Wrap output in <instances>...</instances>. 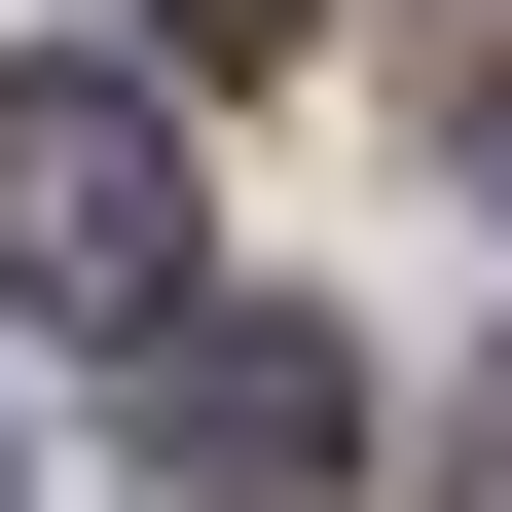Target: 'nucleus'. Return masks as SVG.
<instances>
[{"instance_id":"nucleus-1","label":"nucleus","mask_w":512,"mask_h":512,"mask_svg":"<svg viewBox=\"0 0 512 512\" xmlns=\"http://www.w3.org/2000/svg\"><path fill=\"white\" fill-rule=\"evenodd\" d=\"M0 293L37 330H183V110L147 74H0Z\"/></svg>"},{"instance_id":"nucleus-3","label":"nucleus","mask_w":512,"mask_h":512,"mask_svg":"<svg viewBox=\"0 0 512 512\" xmlns=\"http://www.w3.org/2000/svg\"><path fill=\"white\" fill-rule=\"evenodd\" d=\"M403 512H512V403H439V439H403Z\"/></svg>"},{"instance_id":"nucleus-4","label":"nucleus","mask_w":512,"mask_h":512,"mask_svg":"<svg viewBox=\"0 0 512 512\" xmlns=\"http://www.w3.org/2000/svg\"><path fill=\"white\" fill-rule=\"evenodd\" d=\"M256 37H293V0H147V74H256Z\"/></svg>"},{"instance_id":"nucleus-2","label":"nucleus","mask_w":512,"mask_h":512,"mask_svg":"<svg viewBox=\"0 0 512 512\" xmlns=\"http://www.w3.org/2000/svg\"><path fill=\"white\" fill-rule=\"evenodd\" d=\"M147 439H183L220 512H330V476H366V366L293 330V293H183V330H147Z\"/></svg>"}]
</instances>
